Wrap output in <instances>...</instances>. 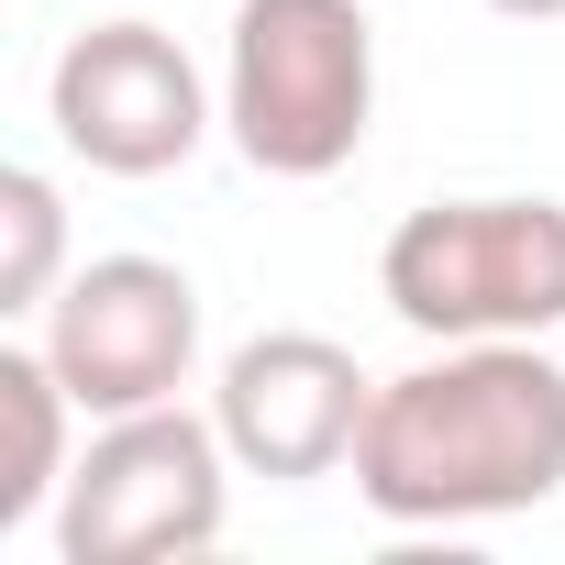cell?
Wrapping results in <instances>:
<instances>
[{"mask_svg":"<svg viewBox=\"0 0 565 565\" xmlns=\"http://www.w3.org/2000/svg\"><path fill=\"white\" fill-rule=\"evenodd\" d=\"M565 488V366L543 333L521 344H444L411 377H377L355 433V499L399 532L510 521Z\"/></svg>","mask_w":565,"mask_h":565,"instance_id":"obj_1","label":"cell"},{"mask_svg":"<svg viewBox=\"0 0 565 565\" xmlns=\"http://www.w3.org/2000/svg\"><path fill=\"white\" fill-rule=\"evenodd\" d=\"M377 122V23L366 0H233L222 34V134L255 178H333Z\"/></svg>","mask_w":565,"mask_h":565,"instance_id":"obj_2","label":"cell"},{"mask_svg":"<svg viewBox=\"0 0 565 565\" xmlns=\"http://www.w3.org/2000/svg\"><path fill=\"white\" fill-rule=\"evenodd\" d=\"M45 111H56V145L100 178H167L200 156V134L222 122L189 45L156 34V23H89L67 34L56 78H45Z\"/></svg>","mask_w":565,"mask_h":565,"instance_id":"obj_6","label":"cell"},{"mask_svg":"<svg viewBox=\"0 0 565 565\" xmlns=\"http://www.w3.org/2000/svg\"><path fill=\"white\" fill-rule=\"evenodd\" d=\"M67 200L45 167H12L0 178V311H45L67 289Z\"/></svg>","mask_w":565,"mask_h":565,"instance_id":"obj_9","label":"cell"},{"mask_svg":"<svg viewBox=\"0 0 565 565\" xmlns=\"http://www.w3.org/2000/svg\"><path fill=\"white\" fill-rule=\"evenodd\" d=\"M34 344L56 355V377H67V399L89 422H122V411H156V399L189 388V366H200V289L167 255H89L45 300Z\"/></svg>","mask_w":565,"mask_h":565,"instance_id":"obj_5","label":"cell"},{"mask_svg":"<svg viewBox=\"0 0 565 565\" xmlns=\"http://www.w3.org/2000/svg\"><path fill=\"white\" fill-rule=\"evenodd\" d=\"M488 12H510V23H565V0H488Z\"/></svg>","mask_w":565,"mask_h":565,"instance_id":"obj_10","label":"cell"},{"mask_svg":"<svg viewBox=\"0 0 565 565\" xmlns=\"http://www.w3.org/2000/svg\"><path fill=\"white\" fill-rule=\"evenodd\" d=\"M377 289L422 344H521L565 333V200H422Z\"/></svg>","mask_w":565,"mask_h":565,"instance_id":"obj_3","label":"cell"},{"mask_svg":"<svg viewBox=\"0 0 565 565\" xmlns=\"http://www.w3.org/2000/svg\"><path fill=\"white\" fill-rule=\"evenodd\" d=\"M233 444L222 422L156 399V411H122L78 444L67 488H56V554L67 565H178V554H211L222 543V510H233Z\"/></svg>","mask_w":565,"mask_h":565,"instance_id":"obj_4","label":"cell"},{"mask_svg":"<svg viewBox=\"0 0 565 565\" xmlns=\"http://www.w3.org/2000/svg\"><path fill=\"white\" fill-rule=\"evenodd\" d=\"M67 422H89L56 377L45 344H0V532H23L34 510H56L67 488Z\"/></svg>","mask_w":565,"mask_h":565,"instance_id":"obj_8","label":"cell"},{"mask_svg":"<svg viewBox=\"0 0 565 565\" xmlns=\"http://www.w3.org/2000/svg\"><path fill=\"white\" fill-rule=\"evenodd\" d=\"M366 411H377V377L333 333H255V344L222 355V388H211V422H222L233 466L277 477V488H311V477L355 466Z\"/></svg>","mask_w":565,"mask_h":565,"instance_id":"obj_7","label":"cell"}]
</instances>
